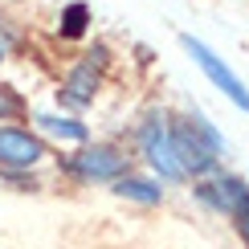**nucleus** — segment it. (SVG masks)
<instances>
[{
  "mask_svg": "<svg viewBox=\"0 0 249 249\" xmlns=\"http://www.w3.org/2000/svg\"><path fill=\"white\" fill-rule=\"evenodd\" d=\"M168 135H172V151H176V160H180L184 176L213 172L216 160H221V151H225L221 131H216L204 115H196V110L188 119H180L176 127H168Z\"/></svg>",
  "mask_w": 249,
  "mask_h": 249,
  "instance_id": "1",
  "label": "nucleus"
},
{
  "mask_svg": "<svg viewBox=\"0 0 249 249\" xmlns=\"http://www.w3.org/2000/svg\"><path fill=\"white\" fill-rule=\"evenodd\" d=\"M139 143H143V155L151 160V168L163 180H184V168L172 151V135H168V119L163 115H147V123L139 127Z\"/></svg>",
  "mask_w": 249,
  "mask_h": 249,
  "instance_id": "2",
  "label": "nucleus"
},
{
  "mask_svg": "<svg viewBox=\"0 0 249 249\" xmlns=\"http://www.w3.org/2000/svg\"><path fill=\"white\" fill-rule=\"evenodd\" d=\"M184 49L192 53V61H196V66L204 70V78H209L216 90H225V94H229V98H233V102H237L241 110H249V90H245V82L237 78L233 70L225 66V61L216 57V53H213L209 45H204L200 37H184Z\"/></svg>",
  "mask_w": 249,
  "mask_h": 249,
  "instance_id": "3",
  "label": "nucleus"
},
{
  "mask_svg": "<svg viewBox=\"0 0 249 249\" xmlns=\"http://www.w3.org/2000/svg\"><path fill=\"white\" fill-rule=\"evenodd\" d=\"M45 160V143L20 127H0V163L4 168H33Z\"/></svg>",
  "mask_w": 249,
  "mask_h": 249,
  "instance_id": "4",
  "label": "nucleus"
},
{
  "mask_svg": "<svg viewBox=\"0 0 249 249\" xmlns=\"http://www.w3.org/2000/svg\"><path fill=\"white\" fill-rule=\"evenodd\" d=\"M70 168L78 176H94V180H119V176H127V155L119 147H86L82 155L70 160Z\"/></svg>",
  "mask_w": 249,
  "mask_h": 249,
  "instance_id": "5",
  "label": "nucleus"
},
{
  "mask_svg": "<svg viewBox=\"0 0 249 249\" xmlns=\"http://www.w3.org/2000/svg\"><path fill=\"white\" fill-rule=\"evenodd\" d=\"M98 70H102V49L90 53L74 74L66 78V86L57 90V98L66 102V107H90V102H94V86H98Z\"/></svg>",
  "mask_w": 249,
  "mask_h": 249,
  "instance_id": "6",
  "label": "nucleus"
},
{
  "mask_svg": "<svg viewBox=\"0 0 249 249\" xmlns=\"http://www.w3.org/2000/svg\"><path fill=\"white\" fill-rule=\"evenodd\" d=\"M115 192L127 196V200H139V204H160V200H163V188H160V184L139 180V176H131V172L115 180Z\"/></svg>",
  "mask_w": 249,
  "mask_h": 249,
  "instance_id": "7",
  "label": "nucleus"
},
{
  "mask_svg": "<svg viewBox=\"0 0 249 249\" xmlns=\"http://www.w3.org/2000/svg\"><path fill=\"white\" fill-rule=\"evenodd\" d=\"M37 127L57 135V139H70V143H82L86 139V123L78 119H61V115H37Z\"/></svg>",
  "mask_w": 249,
  "mask_h": 249,
  "instance_id": "8",
  "label": "nucleus"
},
{
  "mask_svg": "<svg viewBox=\"0 0 249 249\" xmlns=\"http://www.w3.org/2000/svg\"><path fill=\"white\" fill-rule=\"evenodd\" d=\"M90 25V8L86 4H70L66 13H61V37H82Z\"/></svg>",
  "mask_w": 249,
  "mask_h": 249,
  "instance_id": "9",
  "label": "nucleus"
},
{
  "mask_svg": "<svg viewBox=\"0 0 249 249\" xmlns=\"http://www.w3.org/2000/svg\"><path fill=\"white\" fill-rule=\"evenodd\" d=\"M17 110H20V98L13 94V90L0 86V119H4V115H17Z\"/></svg>",
  "mask_w": 249,
  "mask_h": 249,
  "instance_id": "10",
  "label": "nucleus"
},
{
  "mask_svg": "<svg viewBox=\"0 0 249 249\" xmlns=\"http://www.w3.org/2000/svg\"><path fill=\"white\" fill-rule=\"evenodd\" d=\"M0 61H4V49H0Z\"/></svg>",
  "mask_w": 249,
  "mask_h": 249,
  "instance_id": "11",
  "label": "nucleus"
}]
</instances>
